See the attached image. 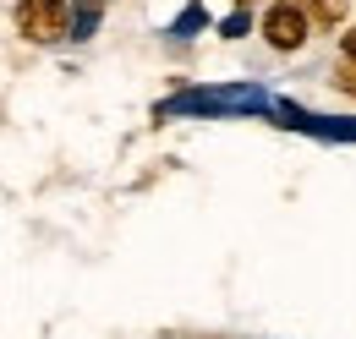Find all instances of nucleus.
<instances>
[{"instance_id":"nucleus-6","label":"nucleus","mask_w":356,"mask_h":339,"mask_svg":"<svg viewBox=\"0 0 356 339\" xmlns=\"http://www.w3.org/2000/svg\"><path fill=\"white\" fill-rule=\"evenodd\" d=\"M340 60H356V22L340 28Z\"/></svg>"},{"instance_id":"nucleus-4","label":"nucleus","mask_w":356,"mask_h":339,"mask_svg":"<svg viewBox=\"0 0 356 339\" xmlns=\"http://www.w3.org/2000/svg\"><path fill=\"white\" fill-rule=\"evenodd\" d=\"M334 93H346V99H356V60H334Z\"/></svg>"},{"instance_id":"nucleus-5","label":"nucleus","mask_w":356,"mask_h":339,"mask_svg":"<svg viewBox=\"0 0 356 339\" xmlns=\"http://www.w3.org/2000/svg\"><path fill=\"white\" fill-rule=\"evenodd\" d=\"M247 28H252V11H230L225 17V39H247Z\"/></svg>"},{"instance_id":"nucleus-3","label":"nucleus","mask_w":356,"mask_h":339,"mask_svg":"<svg viewBox=\"0 0 356 339\" xmlns=\"http://www.w3.org/2000/svg\"><path fill=\"white\" fill-rule=\"evenodd\" d=\"M312 33H340L351 22V0H296Z\"/></svg>"},{"instance_id":"nucleus-8","label":"nucleus","mask_w":356,"mask_h":339,"mask_svg":"<svg viewBox=\"0 0 356 339\" xmlns=\"http://www.w3.org/2000/svg\"><path fill=\"white\" fill-rule=\"evenodd\" d=\"M93 6H104V0H93Z\"/></svg>"},{"instance_id":"nucleus-7","label":"nucleus","mask_w":356,"mask_h":339,"mask_svg":"<svg viewBox=\"0 0 356 339\" xmlns=\"http://www.w3.org/2000/svg\"><path fill=\"white\" fill-rule=\"evenodd\" d=\"M230 6H236V11H252V0H230Z\"/></svg>"},{"instance_id":"nucleus-1","label":"nucleus","mask_w":356,"mask_h":339,"mask_svg":"<svg viewBox=\"0 0 356 339\" xmlns=\"http://www.w3.org/2000/svg\"><path fill=\"white\" fill-rule=\"evenodd\" d=\"M11 22L28 44H60L72 33V0H17Z\"/></svg>"},{"instance_id":"nucleus-2","label":"nucleus","mask_w":356,"mask_h":339,"mask_svg":"<svg viewBox=\"0 0 356 339\" xmlns=\"http://www.w3.org/2000/svg\"><path fill=\"white\" fill-rule=\"evenodd\" d=\"M258 33H264V44L274 55H296V49H307V39H312V28H307V17H302L296 0H268L264 17H258Z\"/></svg>"}]
</instances>
